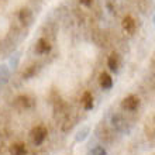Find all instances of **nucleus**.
I'll return each instance as SVG.
<instances>
[{"label": "nucleus", "mask_w": 155, "mask_h": 155, "mask_svg": "<svg viewBox=\"0 0 155 155\" xmlns=\"http://www.w3.org/2000/svg\"><path fill=\"white\" fill-rule=\"evenodd\" d=\"M81 102H82V106L85 107L86 110L93 109V96H92V93H90V92H85V93H83V96H82V99H81Z\"/></svg>", "instance_id": "obj_9"}, {"label": "nucleus", "mask_w": 155, "mask_h": 155, "mask_svg": "<svg viewBox=\"0 0 155 155\" xmlns=\"http://www.w3.org/2000/svg\"><path fill=\"white\" fill-rule=\"evenodd\" d=\"M99 83H100L103 89H110L113 86V78L106 72H103V74H100V78H99Z\"/></svg>", "instance_id": "obj_8"}, {"label": "nucleus", "mask_w": 155, "mask_h": 155, "mask_svg": "<svg viewBox=\"0 0 155 155\" xmlns=\"http://www.w3.org/2000/svg\"><path fill=\"white\" fill-rule=\"evenodd\" d=\"M14 106L20 110H30L34 106V100L27 94H21L14 100Z\"/></svg>", "instance_id": "obj_2"}, {"label": "nucleus", "mask_w": 155, "mask_h": 155, "mask_svg": "<svg viewBox=\"0 0 155 155\" xmlns=\"http://www.w3.org/2000/svg\"><path fill=\"white\" fill-rule=\"evenodd\" d=\"M10 152H12V155H25L27 154V148L23 143H16L12 145Z\"/></svg>", "instance_id": "obj_10"}, {"label": "nucleus", "mask_w": 155, "mask_h": 155, "mask_svg": "<svg viewBox=\"0 0 155 155\" xmlns=\"http://www.w3.org/2000/svg\"><path fill=\"white\" fill-rule=\"evenodd\" d=\"M123 30L126 31L127 34H134L135 28H137V24H135V20L131 16H126L123 18Z\"/></svg>", "instance_id": "obj_4"}, {"label": "nucleus", "mask_w": 155, "mask_h": 155, "mask_svg": "<svg viewBox=\"0 0 155 155\" xmlns=\"http://www.w3.org/2000/svg\"><path fill=\"white\" fill-rule=\"evenodd\" d=\"M120 64H121V59H120V55L116 52H113L109 57V59H107V65H109V68H110L111 71H117L118 66H120Z\"/></svg>", "instance_id": "obj_7"}, {"label": "nucleus", "mask_w": 155, "mask_h": 155, "mask_svg": "<svg viewBox=\"0 0 155 155\" xmlns=\"http://www.w3.org/2000/svg\"><path fill=\"white\" fill-rule=\"evenodd\" d=\"M34 49H35V52L37 54L42 55V54H47V52L51 51V44L48 42V40H45V38H40V40L37 41L35 47H34Z\"/></svg>", "instance_id": "obj_5"}, {"label": "nucleus", "mask_w": 155, "mask_h": 155, "mask_svg": "<svg viewBox=\"0 0 155 155\" xmlns=\"http://www.w3.org/2000/svg\"><path fill=\"white\" fill-rule=\"evenodd\" d=\"M47 134H48V131L45 128L44 126H37L34 127L33 131H31V138H33V143L35 145H41V144L45 141L47 138Z\"/></svg>", "instance_id": "obj_1"}, {"label": "nucleus", "mask_w": 155, "mask_h": 155, "mask_svg": "<svg viewBox=\"0 0 155 155\" xmlns=\"http://www.w3.org/2000/svg\"><path fill=\"white\" fill-rule=\"evenodd\" d=\"M8 79V71L6 66H0V83H4V82H7Z\"/></svg>", "instance_id": "obj_11"}, {"label": "nucleus", "mask_w": 155, "mask_h": 155, "mask_svg": "<svg viewBox=\"0 0 155 155\" xmlns=\"http://www.w3.org/2000/svg\"><path fill=\"white\" fill-rule=\"evenodd\" d=\"M93 155H106V151L102 147H96L93 150Z\"/></svg>", "instance_id": "obj_13"}, {"label": "nucleus", "mask_w": 155, "mask_h": 155, "mask_svg": "<svg viewBox=\"0 0 155 155\" xmlns=\"http://www.w3.org/2000/svg\"><path fill=\"white\" fill-rule=\"evenodd\" d=\"M81 3L83 4V6H87V7H89L90 4L93 3V0H81Z\"/></svg>", "instance_id": "obj_14"}, {"label": "nucleus", "mask_w": 155, "mask_h": 155, "mask_svg": "<svg viewBox=\"0 0 155 155\" xmlns=\"http://www.w3.org/2000/svg\"><path fill=\"white\" fill-rule=\"evenodd\" d=\"M18 18H20V21L23 24L28 25L33 21V13H31L30 8H21L20 13H18Z\"/></svg>", "instance_id": "obj_6"}, {"label": "nucleus", "mask_w": 155, "mask_h": 155, "mask_svg": "<svg viewBox=\"0 0 155 155\" xmlns=\"http://www.w3.org/2000/svg\"><path fill=\"white\" fill-rule=\"evenodd\" d=\"M138 106H140V99L137 97V96H134V94H130V96L124 97L123 99V102H121V107L127 111L135 110Z\"/></svg>", "instance_id": "obj_3"}, {"label": "nucleus", "mask_w": 155, "mask_h": 155, "mask_svg": "<svg viewBox=\"0 0 155 155\" xmlns=\"http://www.w3.org/2000/svg\"><path fill=\"white\" fill-rule=\"evenodd\" d=\"M37 65H31L28 68V69L25 71V72H23V78H25V79H28V78H31L34 74H35V71H37V68H35Z\"/></svg>", "instance_id": "obj_12"}]
</instances>
